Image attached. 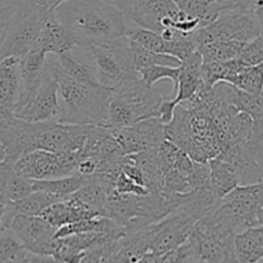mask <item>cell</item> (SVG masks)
<instances>
[{
    "instance_id": "18",
    "label": "cell",
    "mask_w": 263,
    "mask_h": 263,
    "mask_svg": "<svg viewBox=\"0 0 263 263\" xmlns=\"http://www.w3.org/2000/svg\"><path fill=\"white\" fill-rule=\"evenodd\" d=\"M0 262H46L45 258L28 252L9 230L0 231Z\"/></svg>"
},
{
    "instance_id": "13",
    "label": "cell",
    "mask_w": 263,
    "mask_h": 263,
    "mask_svg": "<svg viewBox=\"0 0 263 263\" xmlns=\"http://www.w3.org/2000/svg\"><path fill=\"white\" fill-rule=\"evenodd\" d=\"M21 91L18 57L0 61V115L13 113Z\"/></svg>"
},
{
    "instance_id": "29",
    "label": "cell",
    "mask_w": 263,
    "mask_h": 263,
    "mask_svg": "<svg viewBox=\"0 0 263 263\" xmlns=\"http://www.w3.org/2000/svg\"><path fill=\"white\" fill-rule=\"evenodd\" d=\"M115 189L117 190L121 194H135V195H146L149 193L148 187L143 186V185H139L134 181L133 179L127 176L126 174H123L122 170H121L120 175L117 176V179L115 180V184H113Z\"/></svg>"
},
{
    "instance_id": "23",
    "label": "cell",
    "mask_w": 263,
    "mask_h": 263,
    "mask_svg": "<svg viewBox=\"0 0 263 263\" xmlns=\"http://www.w3.org/2000/svg\"><path fill=\"white\" fill-rule=\"evenodd\" d=\"M32 192V180L26 179V177L12 172L0 189V199L5 204H10V203H14L27 197Z\"/></svg>"
},
{
    "instance_id": "1",
    "label": "cell",
    "mask_w": 263,
    "mask_h": 263,
    "mask_svg": "<svg viewBox=\"0 0 263 263\" xmlns=\"http://www.w3.org/2000/svg\"><path fill=\"white\" fill-rule=\"evenodd\" d=\"M54 15L81 49L126 36L133 26L117 8L104 0H68L54 9Z\"/></svg>"
},
{
    "instance_id": "8",
    "label": "cell",
    "mask_w": 263,
    "mask_h": 263,
    "mask_svg": "<svg viewBox=\"0 0 263 263\" xmlns=\"http://www.w3.org/2000/svg\"><path fill=\"white\" fill-rule=\"evenodd\" d=\"M13 115L31 123L58 122L61 117L58 85L50 73L32 89L20 92Z\"/></svg>"
},
{
    "instance_id": "3",
    "label": "cell",
    "mask_w": 263,
    "mask_h": 263,
    "mask_svg": "<svg viewBox=\"0 0 263 263\" xmlns=\"http://www.w3.org/2000/svg\"><path fill=\"white\" fill-rule=\"evenodd\" d=\"M164 97L156 87L145 84L138 72L126 77L113 89L108 104L107 118L100 126L121 128L133 126L139 121L157 117Z\"/></svg>"
},
{
    "instance_id": "19",
    "label": "cell",
    "mask_w": 263,
    "mask_h": 263,
    "mask_svg": "<svg viewBox=\"0 0 263 263\" xmlns=\"http://www.w3.org/2000/svg\"><path fill=\"white\" fill-rule=\"evenodd\" d=\"M87 181V177L79 174L69 175V176L58 177V179L49 180H32V189L39 192H45L49 194L57 195L59 198H66L76 192Z\"/></svg>"
},
{
    "instance_id": "33",
    "label": "cell",
    "mask_w": 263,
    "mask_h": 263,
    "mask_svg": "<svg viewBox=\"0 0 263 263\" xmlns=\"http://www.w3.org/2000/svg\"><path fill=\"white\" fill-rule=\"evenodd\" d=\"M4 212H5V203L3 202L2 199H0V226L3 228V216H4Z\"/></svg>"
},
{
    "instance_id": "30",
    "label": "cell",
    "mask_w": 263,
    "mask_h": 263,
    "mask_svg": "<svg viewBox=\"0 0 263 263\" xmlns=\"http://www.w3.org/2000/svg\"><path fill=\"white\" fill-rule=\"evenodd\" d=\"M251 13L256 18L259 26V31H261V36L263 37V0H254L251 8Z\"/></svg>"
},
{
    "instance_id": "22",
    "label": "cell",
    "mask_w": 263,
    "mask_h": 263,
    "mask_svg": "<svg viewBox=\"0 0 263 263\" xmlns=\"http://www.w3.org/2000/svg\"><path fill=\"white\" fill-rule=\"evenodd\" d=\"M180 10L190 17L200 21V27L213 22L220 14V10L210 0H174Z\"/></svg>"
},
{
    "instance_id": "10",
    "label": "cell",
    "mask_w": 263,
    "mask_h": 263,
    "mask_svg": "<svg viewBox=\"0 0 263 263\" xmlns=\"http://www.w3.org/2000/svg\"><path fill=\"white\" fill-rule=\"evenodd\" d=\"M40 123L23 121L13 113L0 115V144L5 152L3 161L5 167L13 170L15 162L23 154L36 151Z\"/></svg>"
},
{
    "instance_id": "20",
    "label": "cell",
    "mask_w": 263,
    "mask_h": 263,
    "mask_svg": "<svg viewBox=\"0 0 263 263\" xmlns=\"http://www.w3.org/2000/svg\"><path fill=\"white\" fill-rule=\"evenodd\" d=\"M241 41H212L198 46L197 50L202 55L203 62H226L240 55L244 48Z\"/></svg>"
},
{
    "instance_id": "6",
    "label": "cell",
    "mask_w": 263,
    "mask_h": 263,
    "mask_svg": "<svg viewBox=\"0 0 263 263\" xmlns=\"http://www.w3.org/2000/svg\"><path fill=\"white\" fill-rule=\"evenodd\" d=\"M259 35V26L252 13L223 10L213 22L194 31L192 37L198 48L212 41L234 40L248 43Z\"/></svg>"
},
{
    "instance_id": "12",
    "label": "cell",
    "mask_w": 263,
    "mask_h": 263,
    "mask_svg": "<svg viewBox=\"0 0 263 263\" xmlns=\"http://www.w3.org/2000/svg\"><path fill=\"white\" fill-rule=\"evenodd\" d=\"M33 46L41 49L46 54L59 55L66 51L74 50L77 48V43L72 33L57 20L53 12L41 28Z\"/></svg>"
},
{
    "instance_id": "37",
    "label": "cell",
    "mask_w": 263,
    "mask_h": 263,
    "mask_svg": "<svg viewBox=\"0 0 263 263\" xmlns=\"http://www.w3.org/2000/svg\"><path fill=\"white\" fill-rule=\"evenodd\" d=\"M8 2H26V0H8Z\"/></svg>"
},
{
    "instance_id": "28",
    "label": "cell",
    "mask_w": 263,
    "mask_h": 263,
    "mask_svg": "<svg viewBox=\"0 0 263 263\" xmlns=\"http://www.w3.org/2000/svg\"><path fill=\"white\" fill-rule=\"evenodd\" d=\"M244 64L249 67L259 66L263 63V37L261 35L244 44L240 55L238 57Z\"/></svg>"
},
{
    "instance_id": "14",
    "label": "cell",
    "mask_w": 263,
    "mask_h": 263,
    "mask_svg": "<svg viewBox=\"0 0 263 263\" xmlns=\"http://www.w3.org/2000/svg\"><path fill=\"white\" fill-rule=\"evenodd\" d=\"M202 63L203 58L198 50L193 53L189 58L185 59L184 62H181L180 76L177 80L176 89H175L176 95L172 99L175 105L194 97L195 92L203 85Z\"/></svg>"
},
{
    "instance_id": "24",
    "label": "cell",
    "mask_w": 263,
    "mask_h": 263,
    "mask_svg": "<svg viewBox=\"0 0 263 263\" xmlns=\"http://www.w3.org/2000/svg\"><path fill=\"white\" fill-rule=\"evenodd\" d=\"M226 82L234 85L243 91L258 94L263 90V72L259 66L247 67L236 74L231 76Z\"/></svg>"
},
{
    "instance_id": "25",
    "label": "cell",
    "mask_w": 263,
    "mask_h": 263,
    "mask_svg": "<svg viewBox=\"0 0 263 263\" xmlns=\"http://www.w3.org/2000/svg\"><path fill=\"white\" fill-rule=\"evenodd\" d=\"M112 135L115 136L116 141L122 149L123 154H135L141 151H145L146 145L141 138L140 133L136 130L135 126H127L121 128H109Z\"/></svg>"
},
{
    "instance_id": "17",
    "label": "cell",
    "mask_w": 263,
    "mask_h": 263,
    "mask_svg": "<svg viewBox=\"0 0 263 263\" xmlns=\"http://www.w3.org/2000/svg\"><path fill=\"white\" fill-rule=\"evenodd\" d=\"M58 63L61 68L66 74H68L71 79L81 82L85 85H91V86H98L100 85L98 82L97 76L94 73V69L90 66L87 59L79 58L73 54V50L66 51L59 55H57Z\"/></svg>"
},
{
    "instance_id": "32",
    "label": "cell",
    "mask_w": 263,
    "mask_h": 263,
    "mask_svg": "<svg viewBox=\"0 0 263 263\" xmlns=\"http://www.w3.org/2000/svg\"><path fill=\"white\" fill-rule=\"evenodd\" d=\"M66 2H68V0H45L46 7H48L49 10H51V12H54V9H55L58 5L63 4V3Z\"/></svg>"
},
{
    "instance_id": "5",
    "label": "cell",
    "mask_w": 263,
    "mask_h": 263,
    "mask_svg": "<svg viewBox=\"0 0 263 263\" xmlns=\"http://www.w3.org/2000/svg\"><path fill=\"white\" fill-rule=\"evenodd\" d=\"M86 55L102 86L115 89L126 77L136 73L127 36H121L105 44H91L77 48Z\"/></svg>"
},
{
    "instance_id": "2",
    "label": "cell",
    "mask_w": 263,
    "mask_h": 263,
    "mask_svg": "<svg viewBox=\"0 0 263 263\" xmlns=\"http://www.w3.org/2000/svg\"><path fill=\"white\" fill-rule=\"evenodd\" d=\"M50 74L58 85L61 117L58 122L67 125H102L107 118L108 104L113 89L85 85L63 72L57 55L46 58Z\"/></svg>"
},
{
    "instance_id": "35",
    "label": "cell",
    "mask_w": 263,
    "mask_h": 263,
    "mask_svg": "<svg viewBox=\"0 0 263 263\" xmlns=\"http://www.w3.org/2000/svg\"><path fill=\"white\" fill-rule=\"evenodd\" d=\"M257 218H258L259 225L263 226V205L261 207V210L258 211V216H257Z\"/></svg>"
},
{
    "instance_id": "15",
    "label": "cell",
    "mask_w": 263,
    "mask_h": 263,
    "mask_svg": "<svg viewBox=\"0 0 263 263\" xmlns=\"http://www.w3.org/2000/svg\"><path fill=\"white\" fill-rule=\"evenodd\" d=\"M236 262H259L263 258V226L240 231L234 239Z\"/></svg>"
},
{
    "instance_id": "21",
    "label": "cell",
    "mask_w": 263,
    "mask_h": 263,
    "mask_svg": "<svg viewBox=\"0 0 263 263\" xmlns=\"http://www.w3.org/2000/svg\"><path fill=\"white\" fill-rule=\"evenodd\" d=\"M130 41V48H131V54H133V61L135 69L145 68V67L154 66V64H161V66H170V67H180L181 66V62L174 55H170V54H163V53H156V51H152L149 49L144 48L143 45L138 44L136 41L131 40Z\"/></svg>"
},
{
    "instance_id": "36",
    "label": "cell",
    "mask_w": 263,
    "mask_h": 263,
    "mask_svg": "<svg viewBox=\"0 0 263 263\" xmlns=\"http://www.w3.org/2000/svg\"><path fill=\"white\" fill-rule=\"evenodd\" d=\"M8 3H9V2H8V0H0V8L4 7V5L8 4Z\"/></svg>"
},
{
    "instance_id": "4",
    "label": "cell",
    "mask_w": 263,
    "mask_h": 263,
    "mask_svg": "<svg viewBox=\"0 0 263 263\" xmlns=\"http://www.w3.org/2000/svg\"><path fill=\"white\" fill-rule=\"evenodd\" d=\"M51 13L45 0L8 3L0 36V61L27 53Z\"/></svg>"
},
{
    "instance_id": "9",
    "label": "cell",
    "mask_w": 263,
    "mask_h": 263,
    "mask_svg": "<svg viewBox=\"0 0 263 263\" xmlns=\"http://www.w3.org/2000/svg\"><path fill=\"white\" fill-rule=\"evenodd\" d=\"M263 205V179L249 185H239L221 199L220 210L235 226L236 231L258 226V211Z\"/></svg>"
},
{
    "instance_id": "34",
    "label": "cell",
    "mask_w": 263,
    "mask_h": 263,
    "mask_svg": "<svg viewBox=\"0 0 263 263\" xmlns=\"http://www.w3.org/2000/svg\"><path fill=\"white\" fill-rule=\"evenodd\" d=\"M7 5V4H5ZM4 5V7H5ZM4 7L0 8V36H2V30H3V23H4Z\"/></svg>"
},
{
    "instance_id": "26",
    "label": "cell",
    "mask_w": 263,
    "mask_h": 263,
    "mask_svg": "<svg viewBox=\"0 0 263 263\" xmlns=\"http://www.w3.org/2000/svg\"><path fill=\"white\" fill-rule=\"evenodd\" d=\"M138 74L145 84L154 86L161 80H170L174 84V89H176L177 80L180 76V67H170L154 64V66L145 67V68L138 69Z\"/></svg>"
},
{
    "instance_id": "11",
    "label": "cell",
    "mask_w": 263,
    "mask_h": 263,
    "mask_svg": "<svg viewBox=\"0 0 263 263\" xmlns=\"http://www.w3.org/2000/svg\"><path fill=\"white\" fill-rule=\"evenodd\" d=\"M8 229L28 252L43 257L46 262H54L51 249L57 229L48 221L40 216L15 215Z\"/></svg>"
},
{
    "instance_id": "31",
    "label": "cell",
    "mask_w": 263,
    "mask_h": 263,
    "mask_svg": "<svg viewBox=\"0 0 263 263\" xmlns=\"http://www.w3.org/2000/svg\"><path fill=\"white\" fill-rule=\"evenodd\" d=\"M4 157H5L4 148H3L2 144H0V189H2V186L4 185L5 180L8 179V176H9V175L13 172L12 168H8V167H5L4 164H3Z\"/></svg>"
},
{
    "instance_id": "27",
    "label": "cell",
    "mask_w": 263,
    "mask_h": 263,
    "mask_svg": "<svg viewBox=\"0 0 263 263\" xmlns=\"http://www.w3.org/2000/svg\"><path fill=\"white\" fill-rule=\"evenodd\" d=\"M187 184L192 190L212 189L211 187V170L208 162L194 161L192 170L187 175Z\"/></svg>"
},
{
    "instance_id": "16",
    "label": "cell",
    "mask_w": 263,
    "mask_h": 263,
    "mask_svg": "<svg viewBox=\"0 0 263 263\" xmlns=\"http://www.w3.org/2000/svg\"><path fill=\"white\" fill-rule=\"evenodd\" d=\"M208 164L211 170V187L217 198L222 199L226 194L240 185L235 170L230 163L216 157L210 159Z\"/></svg>"
},
{
    "instance_id": "38",
    "label": "cell",
    "mask_w": 263,
    "mask_h": 263,
    "mask_svg": "<svg viewBox=\"0 0 263 263\" xmlns=\"http://www.w3.org/2000/svg\"><path fill=\"white\" fill-rule=\"evenodd\" d=\"M3 230H5L4 228H2V226H0V231H3Z\"/></svg>"
},
{
    "instance_id": "7",
    "label": "cell",
    "mask_w": 263,
    "mask_h": 263,
    "mask_svg": "<svg viewBox=\"0 0 263 263\" xmlns=\"http://www.w3.org/2000/svg\"><path fill=\"white\" fill-rule=\"evenodd\" d=\"M80 156L72 152H49L44 149L23 154L13 172L30 180H49L77 174Z\"/></svg>"
}]
</instances>
